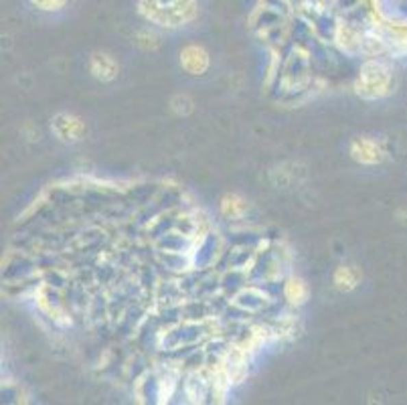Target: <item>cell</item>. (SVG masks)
Wrapping results in <instances>:
<instances>
[{
  "label": "cell",
  "instance_id": "cell-3",
  "mask_svg": "<svg viewBox=\"0 0 407 405\" xmlns=\"http://www.w3.org/2000/svg\"><path fill=\"white\" fill-rule=\"evenodd\" d=\"M51 130L63 142H79L86 136V124L71 114H59L51 122Z\"/></svg>",
  "mask_w": 407,
  "mask_h": 405
},
{
  "label": "cell",
  "instance_id": "cell-6",
  "mask_svg": "<svg viewBox=\"0 0 407 405\" xmlns=\"http://www.w3.org/2000/svg\"><path fill=\"white\" fill-rule=\"evenodd\" d=\"M351 154L355 160H359L362 164H375L381 160V150L373 140L367 138H357L351 146Z\"/></svg>",
  "mask_w": 407,
  "mask_h": 405
},
{
  "label": "cell",
  "instance_id": "cell-10",
  "mask_svg": "<svg viewBox=\"0 0 407 405\" xmlns=\"http://www.w3.org/2000/svg\"><path fill=\"white\" fill-rule=\"evenodd\" d=\"M33 4L41 10H57L65 4V0H33Z\"/></svg>",
  "mask_w": 407,
  "mask_h": 405
},
{
  "label": "cell",
  "instance_id": "cell-5",
  "mask_svg": "<svg viewBox=\"0 0 407 405\" xmlns=\"http://www.w3.org/2000/svg\"><path fill=\"white\" fill-rule=\"evenodd\" d=\"M90 67L93 77H97L99 82H112L118 75V63L106 53H95L91 57Z\"/></svg>",
  "mask_w": 407,
  "mask_h": 405
},
{
  "label": "cell",
  "instance_id": "cell-4",
  "mask_svg": "<svg viewBox=\"0 0 407 405\" xmlns=\"http://www.w3.org/2000/svg\"><path fill=\"white\" fill-rule=\"evenodd\" d=\"M181 65L190 75H201L209 67V55L201 47H186L181 53Z\"/></svg>",
  "mask_w": 407,
  "mask_h": 405
},
{
  "label": "cell",
  "instance_id": "cell-1",
  "mask_svg": "<svg viewBox=\"0 0 407 405\" xmlns=\"http://www.w3.org/2000/svg\"><path fill=\"white\" fill-rule=\"evenodd\" d=\"M142 14L160 27H181L195 16L193 0H142Z\"/></svg>",
  "mask_w": 407,
  "mask_h": 405
},
{
  "label": "cell",
  "instance_id": "cell-9",
  "mask_svg": "<svg viewBox=\"0 0 407 405\" xmlns=\"http://www.w3.org/2000/svg\"><path fill=\"white\" fill-rule=\"evenodd\" d=\"M243 211V203L241 199H237L235 195H227L223 199V213L225 215H239Z\"/></svg>",
  "mask_w": 407,
  "mask_h": 405
},
{
  "label": "cell",
  "instance_id": "cell-7",
  "mask_svg": "<svg viewBox=\"0 0 407 405\" xmlns=\"http://www.w3.org/2000/svg\"><path fill=\"white\" fill-rule=\"evenodd\" d=\"M359 280H361V273H359L357 268H353V266H343V268H338L336 273H334V284L343 292H351L359 284Z\"/></svg>",
  "mask_w": 407,
  "mask_h": 405
},
{
  "label": "cell",
  "instance_id": "cell-2",
  "mask_svg": "<svg viewBox=\"0 0 407 405\" xmlns=\"http://www.w3.org/2000/svg\"><path fill=\"white\" fill-rule=\"evenodd\" d=\"M389 84H391L389 69L383 63L371 61L361 69V75L355 82V90L361 97L375 99V97H381L389 91Z\"/></svg>",
  "mask_w": 407,
  "mask_h": 405
},
{
  "label": "cell",
  "instance_id": "cell-8",
  "mask_svg": "<svg viewBox=\"0 0 407 405\" xmlns=\"http://www.w3.org/2000/svg\"><path fill=\"white\" fill-rule=\"evenodd\" d=\"M306 296H308V290H306V286H304L302 280H298V278L288 280V284H286V298L292 304H302L306 300Z\"/></svg>",
  "mask_w": 407,
  "mask_h": 405
}]
</instances>
